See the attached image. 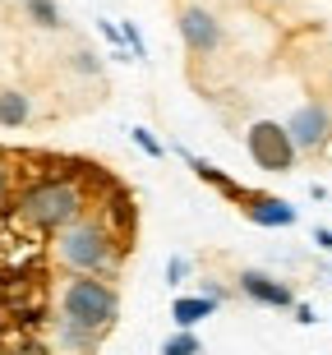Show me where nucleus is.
<instances>
[{"label":"nucleus","mask_w":332,"mask_h":355,"mask_svg":"<svg viewBox=\"0 0 332 355\" xmlns=\"http://www.w3.org/2000/svg\"><path fill=\"white\" fill-rule=\"evenodd\" d=\"M88 203L93 198H88L79 175H37L14 194V217L37 236H55L69 222H79L88 212Z\"/></svg>","instance_id":"obj_1"},{"label":"nucleus","mask_w":332,"mask_h":355,"mask_svg":"<svg viewBox=\"0 0 332 355\" xmlns=\"http://www.w3.org/2000/svg\"><path fill=\"white\" fill-rule=\"evenodd\" d=\"M51 259L69 277H107L120 268V236L111 231L107 217L83 212L79 222H69L65 231L51 236Z\"/></svg>","instance_id":"obj_2"},{"label":"nucleus","mask_w":332,"mask_h":355,"mask_svg":"<svg viewBox=\"0 0 332 355\" xmlns=\"http://www.w3.org/2000/svg\"><path fill=\"white\" fill-rule=\"evenodd\" d=\"M55 314H65V318H74V323L107 337L120 323V291L111 286L107 277H65Z\"/></svg>","instance_id":"obj_3"},{"label":"nucleus","mask_w":332,"mask_h":355,"mask_svg":"<svg viewBox=\"0 0 332 355\" xmlns=\"http://www.w3.org/2000/svg\"><path fill=\"white\" fill-rule=\"evenodd\" d=\"M245 148H250V162L259 166V171H272V175H286L295 166V144L291 134H286V125H277V120H254L250 134H245Z\"/></svg>","instance_id":"obj_4"},{"label":"nucleus","mask_w":332,"mask_h":355,"mask_svg":"<svg viewBox=\"0 0 332 355\" xmlns=\"http://www.w3.org/2000/svg\"><path fill=\"white\" fill-rule=\"evenodd\" d=\"M286 134H291L295 153H323L328 139H332V111H328V102L295 106L291 120H286Z\"/></svg>","instance_id":"obj_5"},{"label":"nucleus","mask_w":332,"mask_h":355,"mask_svg":"<svg viewBox=\"0 0 332 355\" xmlns=\"http://www.w3.org/2000/svg\"><path fill=\"white\" fill-rule=\"evenodd\" d=\"M180 42H185L189 55H213L222 46V24H217L213 10H203V5H185L180 10Z\"/></svg>","instance_id":"obj_6"},{"label":"nucleus","mask_w":332,"mask_h":355,"mask_svg":"<svg viewBox=\"0 0 332 355\" xmlns=\"http://www.w3.org/2000/svg\"><path fill=\"white\" fill-rule=\"evenodd\" d=\"M236 286H240V295H250L254 304H268V309H291L295 304V291L286 282H277V277L259 272V268H245L236 277Z\"/></svg>","instance_id":"obj_7"},{"label":"nucleus","mask_w":332,"mask_h":355,"mask_svg":"<svg viewBox=\"0 0 332 355\" xmlns=\"http://www.w3.org/2000/svg\"><path fill=\"white\" fill-rule=\"evenodd\" d=\"M51 351L55 355H97L102 351V332L83 328V323H74L65 314H55L51 318Z\"/></svg>","instance_id":"obj_8"},{"label":"nucleus","mask_w":332,"mask_h":355,"mask_svg":"<svg viewBox=\"0 0 332 355\" xmlns=\"http://www.w3.org/2000/svg\"><path fill=\"white\" fill-rule=\"evenodd\" d=\"M245 217H250L254 226H263V231H281V226H295V217L300 212L286 203V198H277V194H250L245 203Z\"/></svg>","instance_id":"obj_9"},{"label":"nucleus","mask_w":332,"mask_h":355,"mask_svg":"<svg viewBox=\"0 0 332 355\" xmlns=\"http://www.w3.org/2000/svg\"><path fill=\"white\" fill-rule=\"evenodd\" d=\"M180 157H185V166H189L194 175H199L203 184H213L217 194H226L231 203H245V198H250V189H245V184H240V180H231V175H226L222 166H213L208 157H199V153H189V148H180Z\"/></svg>","instance_id":"obj_10"},{"label":"nucleus","mask_w":332,"mask_h":355,"mask_svg":"<svg viewBox=\"0 0 332 355\" xmlns=\"http://www.w3.org/2000/svg\"><path fill=\"white\" fill-rule=\"evenodd\" d=\"M208 314H217V300H213V295H203V291H199V295H175V304H171V323H175V328H185V332L199 328Z\"/></svg>","instance_id":"obj_11"},{"label":"nucleus","mask_w":332,"mask_h":355,"mask_svg":"<svg viewBox=\"0 0 332 355\" xmlns=\"http://www.w3.org/2000/svg\"><path fill=\"white\" fill-rule=\"evenodd\" d=\"M33 120V97L19 88H0V125L5 130H24Z\"/></svg>","instance_id":"obj_12"},{"label":"nucleus","mask_w":332,"mask_h":355,"mask_svg":"<svg viewBox=\"0 0 332 355\" xmlns=\"http://www.w3.org/2000/svg\"><path fill=\"white\" fill-rule=\"evenodd\" d=\"M28 10V19L37 28H46V33H55V28H65V14H60V5L55 0H19Z\"/></svg>","instance_id":"obj_13"},{"label":"nucleus","mask_w":332,"mask_h":355,"mask_svg":"<svg viewBox=\"0 0 332 355\" xmlns=\"http://www.w3.org/2000/svg\"><path fill=\"white\" fill-rule=\"evenodd\" d=\"M161 355H203V342H199V332L194 328H175L166 342H161Z\"/></svg>","instance_id":"obj_14"},{"label":"nucleus","mask_w":332,"mask_h":355,"mask_svg":"<svg viewBox=\"0 0 332 355\" xmlns=\"http://www.w3.org/2000/svg\"><path fill=\"white\" fill-rule=\"evenodd\" d=\"M130 139H134L139 148H143V153H148L152 162H157V157H166V144H161V139H157L152 130H143V125H134V130H130Z\"/></svg>","instance_id":"obj_15"},{"label":"nucleus","mask_w":332,"mask_h":355,"mask_svg":"<svg viewBox=\"0 0 332 355\" xmlns=\"http://www.w3.org/2000/svg\"><path fill=\"white\" fill-rule=\"evenodd\" d=\"M69 69L83 74V79H97V74H102V60H97L93 51H74V55H69Z\"/></svg>","instance_id":"obj_16"},{"label":"nucleus","mask_w":332,"mask_h":355,"mask_svg":"<svg viewBox=\"0 0 332 355\" xmlns=\"http://www.w3.org/2000/svg\"><path fill=\"white\" fill-rule=\"evenodd\" d=\"M14 203V162L0 153V208H10Z\"/></svg>","instance_id":"obj_17"},{"label":"nucleus","mask_w":332,"mask_h":355,"mask_svg":"<svg viewBox=\"0 0 332 355\" xmlns=\"http://www.w3.org/2000/svg\"><path fill=\"white\" fill-rule=\"evenodd\" d=\"M189 272H194V263H189L185 254H171V259H166V282H171V286H185Z\"/></svg>","instance_id":"obj_18"},{"label":"nucleus","mask_w":332,"mask_h":355,"mask_svg":"<svg viewBox=\"0 0 332 355\" xmlns=\"http://www.w3.org/2000/svg\"><path fill=\"white\" fill-rule=\"evenodd\" d=\"M120 37L130 42V55H134V60H143V55H148V46H143V37H139V28H134V24H120Z\"/></svg>","instance_id":"obj_19"},{"label":"nucleus","mask_w":332,"mask_h":355,"mask_svg":"<svg viewBox=\"0 0 332 355\" xmlns=\"http://www.w3.org/2000/svg\"><path fill=\"white\" fill-rule=\"evenodd\" d=\"M10 355H55V351H51L46 342H19V346H14Z\"/></svg>","instance_id":"obj_20"},{"label":"nucleus","mask_w":332,"mask_h":355,"mask_svg":"<svg viewBox=\"0 0 332 355\" xmlns=\"http://www.w3.org/2000/svg\"><path fill=\"white\" fill-rule=\"evenodd\" d=\"M314 240H319L323 250H332V231H328V226H319V231H314Z\"/></svg>","instance_id":"obj_21"},{"label":"nucleus","mask_w":332,"mask_h":355,"mask_svg":"<svg viewBox=\"0 0 332 355\" xmlns=\"http://www.w3.org/2000/svg\"><path fill=\"white\" fill-rule=\"evenodd\" d=\"M0 342H5V318H0Z\"/></svg>","instance_id":"obj_22"},{"label":"nucleus","mask_w":332,"mask_h":355,"mask_svg":"<svg viewBox=\"0 0 332 355\" xmlns=\"http://www.w3.org/2000/svg\"><path fill=\"white\" fill-rule=\"evenodd\" d=\"M0 355H10V351H5V346H0Z\"/></svg>","instance_id":"obj_23"},{"label":"nucleus","mask_w":332,"mask_h":355,"mask_svg":"<svg viewBox=\"0 0 332 355\" xmlns=\"http://www.w3.org/2000/svg\"><path fill=\"white\" fill-rule=\"evenodd\" d=\"M268 5H277V0H268Z\"/></svg>","instance_id":"obj_24"},{"label":"nucleus","mask_w":332,"mask_h":355,"mask_svg":"<svg viewBox=\"0 0 332 355\" xmlns=\"http://www.w3.org/2000/svg\"><path fill=\"white\" fill-rule=\"evenodd\" d=\"M0 5H5V0H0Z\"/></svg>","instance_id":"obj_25"}]
</instances>
